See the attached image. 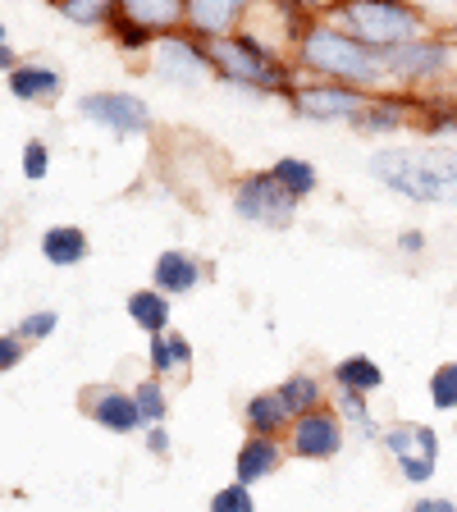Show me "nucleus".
Returning <instances> with one entry per match:
<instances>
[{
  "mask_svg": "<svg viewBox=\"0 0 457 512\" xmlns=\"http://www.w3.org/2000/svg\"><path fill=\"white\" fill-rule=\"evenodd\" d=\"M366 174L412 206H453L457 211V147L453 142L371 151Z\"/></svg>",
  "mask_w": 457,
  "mask_h": 512,
  "instance_id": "obj_1",
  "label": "nucleus"
},
{
  "mask_svg": "<svg viewBox=\"0 0 457 512\" xmlns=\"http://www.w3.org/2000/svg\"><path fill=\"white\" fill-rule=\"evenodd\" d=\"M293 69L298 78L316 83H348L357 92H389L384 83V55L375 46L348 37L330 19H307L298 46H293Z\"/></svg>",
  "mask_w": 457,
  "mask_h": 512,
  "instance_id": "obj_2",
  "label": "nucleus"
},
{
  "mask_svg": "<svg viewBox=\"0 0 457 512\" xmlns=\"http://www.w3.org/2000/svg\"><path fill=\"white\" fill-rule=\"evenodd\" d=\"M211 46V69L220 83L243 87L252 96H284L298 87V69L293 60L279 51H270L266 42H256L252 32H234L224 42H206Z\"/></svg>",
  "mask_w": 457,
  "mask_h": 512,
  "instance_id": "obj_3",
  "label": "nucleus"
},
{
  "mask_svg": "<svg viewBox=\"0 0 457 512\" xmlns=\"http://www.w3.org/2000/svg\"><path fill=\"white\" fill-rule=\"evenodd\" d=\"M320 19H330L334 28H343L348 37L375 46L380 55L403 42L426 37V23H421V14H416L407 0H339V5H334L330 14H320Z\"/></svg>",
  "mask_w": 457,
  "mask_h": 512,
  "instance_id": "obj_4",
  "label": "nucleus"
},
{
  "mask_svg": "<svg viewBox=\"0 0 457 512\" xmlns=\"http://www.w3.org/2000/svg\"><path fill=\"white\" fill-rule=\"evenodd\" d=\"M298 197L284 188L270 170H252L234 183V215L243 224H261V229H293L298 220Z\"/></svg>",
  "mask_w": 457,
  "mask_h": 512,
  "instance_id": "obj_5",
  "label": "nucleus"
},
{
  "mask_svg": "<svg viewBox=\"0 0 457 512\" xmlns=\"http://www.w3.org/2000/svg\"><path fill=\"white\" fill-rule=\"evenodd\" d=\"M380 448L394 458L398 476H403L407 485H430V480H435V471H439L435 426H426V421H394V426H384Z\"/></svg>",
  "mask_w": 457,
  "mask_h": 512,
  "instance_id": "obj_6",
  "label": "nucleus"
},
{
  "mask_svg": "<svg viewBox=\"0 0 457 512\" xmlns=\"http://www.w3.org/2000/svg\"><path fill=\"white\" fill-rule=\"evenodd\" d=\"M375 92H357L348 83H316V78H298V87L288 92V110L311 124H357Z\"/></svg>",
  "mask_w": 457,
  "mask_h": 512,
  "instance_id": "obj_7",
  "label": "nucleus"
},
{
  "mask_svg": "<svg viewBox=\"0 0 457 512\" xmlns=\"http://www.w3.org/2000/svg\"><path fill=\"white\" fill-rule=\"evenodd\" d=\"M78 115L87 124L106 128L110 138H147L156 133V115L138 92H83L78 96Z\"/></svg>",
  "mask_w": 457,
  "mask_h": 512,
  "instance_id": "obj_8",
  "label": "nucleus"
},
{
  "mask_svg": "<svg viewBox=\"0 0 457 512\" xmlns=\"http://www.w3.org/2000/svg\"><path fill=\"white\" fill-rule=\"evenodd\" d=\"M151 74L165 78V83H206V78H215L211 69V46L202 42V37H192V32H165V37H156V46H151L147 55Z\"/></svg>",
  "mask_w": 457,
  "mask_h": 512,
  "instance_id": "obj_9",
  "label": "nucleus"
},
{
  "mask_svg": "<svg viewBox=\"0 0 457 512\" xmlns=\"http://www.w3.org/2000/svg\"><path fill=\"white\" fill-rule=\"evenodd\" d=\"M288 458H302V462H330L339 458L348 448V426L334 407H316L307 416H293V426L284 435Z\"/></svg>",
  "mask_w": 457,
  "mask_h": 512,
  "instance_id": "obj_10",
  "label": "nucleus"
},
{
  "mask_svg": "<svg viewBox=\"0 0 457 512\" xmlns=\"http://www.w3.org/2000/svg\"><path fill=\"white\" fill-rule=\"evenodd\" d=\"M256 5L261 0H188L183 32L202 37V42H224V37H234V32L247 28Z\"/></svg>",
  "mask_w": 457,
  "mask_h": 512,
  "instance_id": "obj_11",
  "label": "nucleus"
},
{
  "mask_svg": "<svg viewBox=\"0 0 457 512\" xmlns=\"http://www.w3.org/2000/svg\"><path fill=\"white\" fill-rule=\"evenodd\" d=\"M83 416L96 421L110 435H138L142 430V412L133 389H119V384H87L83 389Z\"/></svg>",
  "mask_w": 457,
  "mask_h": 512,
  "instance_id": "obj_12",
  "label": "nucleus"
},
{
  "mask_svg": "<svg viewBox=\"0 0 457 512\" xmlns=\"http://www.w3.org/2000/svg\"><path fill=\"white\" fill-rule=\"evenodd\" d=\"M416 115H421V101H416V96H407V92H375L352 128H357L362 138H394V133H403Z\"/></svg>",
  "mask_w": 457,
  "mask_h": 512,
  "instance_id": "obj_13",
  "label": "nucleus"
},
{
  "mask_svg": "<svg viewBox=\"0 0 457 512\" xmlns=\"http://www.w3.org/2000/svg\"><path fill=\"white\" fill-rule=\"evenodd\" d=\"M202 279H206V261L197 252H183V247H165L151 261V288H160L165 298H188Z\"/></svg>",
  "mask_w": 457,
  "mask_h": 512,
  "instance_id": "obj_14",
  "label": "nucleus"
},
{
  "mask_svg": "<svg viewBox=\"0 0 457 512\" xmlns=\"http://www.w3.org/2000/svg\"><path fill=\"white\" fill-rule=\"evenodd\" d=\"M5 87H10V96L23 101V106H55L64 96V74L46 60H23L19 69L5 74Z\"/></svg>",
  "mask_w": 457,
  "mask_h": 512,
  "instance_id": "obj_15",
  "label": "nucleus"
},
{
  "mask_svg": "<svg viewBox=\"0 0 457 512\" xmlns=\"http://www.w3.org/2000/svg\"><path fill=\"white\" fill-rule=\"evenodd\" d=\"M284 458H288L284 439L247 435L234 453V480L238 485H261V480H270L279 467H284Z\"/></svg>",
  "mask_w": 457,
  "mask_h": 512,
  "instance_id": "obj_16",
  "label": "nucleus"
},
{
  "mask_svg": "<svg viewBox=\"0 0 457 512\" xmlns=\"http://www.w3.org/2000/svg\"><path fill=\"white\" fill-rule=\"evenodd\" d=\"M37 252H42L46 266L69 270V266H83L87 256H92V243H87L83 224H51V229H42V238H37Z\"/></svg>",
  "mask_w": 457,
  "mask_h": 512,
  "instance_id": "obj_17",
  "label": "nucleus"
},
{
  "mask_svg": "<svg viewBox=\"0 0 457 512\" xmlns=\"http://www.w3.org/2000/svg\"><path fill=\"white\" fill-rule=\"evenodd\" d=\"M147 362L156 380H188L192 371V343L183 339L179 330H165V334H151L147 339Z\"/></svg>",
  "mask_w": 457,
  "mask_h": 512,
  "instance_id": "obj_18",
  "label": "nucleus"
},
{
  "mask_svg": "<svg viewBox=\"0 0 457 512\" xmlns=\"http://www.w3.org/2000/svg\"><path fill=\"white\" fill-rule=\"evenodd\" d=\"M243 426L247 435H266V439H284L288 426H293V412L284 407V398L275 389H261L243 403Z\"/></svg>",
  "mask_w": 457,
  "mask_h": 512,
  "instance_id": "obj_19",
  "label": "nucleus"
},
{
  "mask_svg": "<svg viewBox=\"0 0 457 512\" xmlns=\"http://www.w3.org/2000/svg\"><path fill=\"white\" fill-rule=\"evenodd\" d=\"M124 311H128V320L138 325L142 334H165L170 330V320H174V298H165L160 288H133L124 298Z\"/></svg>",
  "mask_w": 457,
  "mask_h": 512,
  "instance_id": "obj_20",
  "label": "nucleus"
},
{
  "mask_svg": "<svg viewBox=\"0 0 457 512\" xmlns=\"http://www.w3.org/2000/svg\"><path fill=\"white\" fill-rule=\"evenodd\" d=\"M124 19L142 23V28H151L156 37H165V32H179L183 28V14H188V0H119V10Z\"/></svg>",
  "mask_w": 457,
  "mask_h": 512,
  "instance_id": "obj_21",
  "label": "nucleus"
},
{
  "mask_svg": "<svg viewBox=\"0 0 457 512\" xmlns=\"http://www.w3.org/2000/svg\"><path fill=\"white\" fill-rule=\"evenodd\" d=\"M330 384L371 398L384 389V366L375 362V357H366V352H348V357H339V362L330 366Z\"/></svg>",
  "mask_w": 457,
  "mask_h": 512,
  "instance_id": "obj_22",
  "label": "nucleus"
},
{
  "mask_svg": "<svg viewBox=\"0 0 457 512\" xmlns=\"http://www.w3.org/2000/svg\"><path fill=\"white\" fill-rule=\"evenodd\" d=\"M275 394L284 398V407L293 416H307V412H316V407H330V389H325V380L311 375V371L284 375V380L275 384Z\"/></svg>",
  "mask_w": 457,
  "mask_h": 512,
  "instance_id": "obj_23",
  "label": "nucleus"
},
{
  "mask_svg": "<svg viewBox=\"0 0 457 512\" xmlns=\"http://www.w3.org/2000/svg\"><path fill=\"white\" fill-rule=\"evenodd\" d=\"M330 407L343 416V426H352L357 435H366L371 444H380V435H384V426L371 416V398L366 394H352V389H334V398H330Z\"/></svg>",
  "mask_w": 457,
  "mask_h": 512,
  "instance_id": "obj_24",
  "label": "nucleus"
},
{
  "mask_svg": "<svg viewBox=\"0 0 457 512\" xmlns=\"http://www.w3.org/2000/svg\"><path fill=\"white\" fill-rule=\"evenodd\" d=\"M270 174H275V179L284 183V188L293 192L298 202H307L311 192L320 188V174H316V165H311V160H302V156H279L275 165H270Z\"/></svg>",
  "mask_w": 457,
  "mask_h": 512,
  "instance_id": "obj_25",
  "label": "nucleus"
},
{
  "mask_svg": "<svg viewBox=\"0 0 457 512\" xmlns=\"http://www.w3.org/2000/svg\"><path fill=\"white\" fill-rule=\"evenodd\" d=\"M416 124L426 128L430 138H439V142L457 138V96H430V101H421Z\"/></svg>",
  "mask_w": 457,
  "mask_h": 512,
  "instance_id": "obj_26",
  "label": "nucleus"
},
{
  "mask_svg": "<svg viewBox=\"0 0 457 512\" xmlns=\"http://www.w3.org/2000/svg\"><path fill=\"white\" fill-rule=\"evenodd\" d=\"M133 398H138V412H142V430L165 426V421H170V394H165V380H156V375L138 380Z\"/></svg>",
  "mask_w": 457,
  "mask_h": 512,
  "instance_id": "obj_27",
  "label": "nucleus"
},
{
  "mask_svg": "<svg viewBox=\"0 0 457 512\" xmlns=\"http://www.w3.org/2000/svg\"><path fill=\"white\" fill-rule=\"evenodd\" d=\"M106 32H110V42H115L119 55H151V46H156V32L133 23V19H124V14H115V19L106 23Z\"/></svg>",
  "mask_w": 457,
  "mask_h": 512,
  "instance_id": "obj_28",
  "label": "nucleus"
},
{
  "mask_svg": "<svg viewBox=\"0 0 457 512\" xmlns=\"http://www.w3.org/2000/svg\"><path fill=\"white\" fill-rule=\"evenodd\" d=\"M55 10H60V19L78 23V28H106L115 19L119 0H60Z\"/></svg>",
  "mask_w": 457,
  "mask_h": 512,
  "instance_id": "obj_29",
  "label": "nucleus"
},
{
  "mask_svg": "<svg viewBox=\"0 0 457 512\" xmlns=\"http://www.w3.org/2000/svg\"><path fill=\"white\" fill-rule=\"evenodd\" d=\"M426 394L439 412H457V362H439L426 380Z\"/></svg>",
  "mask_w": 457,
  "mask_h": 512,
  "instance_id": "obj_30",
  "label": "nucleus"
},
{
  "mask_svg": "<svg viewBox=\"0 0 457 512\" xmlns=\"http://www.w3.org/2000/svg\"><path fill=\"white\" fill-rule=\"evenodd\" d=\"M407 5L421 14L426 32H457V0H407Z\"/></svg>",
  "mask_w": 457,
  "mask_h": 512,
  "instance_id": "obj_31",
  "label": "nucleus"
},
{
  "mask_svg": "<svg viewBox=\"0 0 457 512\" xmlns=\"http://www.w3.org/2000/svg\"><path fill=\"white\" fill-rule=\"evenodd\" d=\"M19 174L28 183H42L46 174H51V147H46V138H28L19 151Z\"/></svg>",
  "mask_w": 457,
  "mask_h": 512,
  "instance_id": "obj_32",
  "label": "nucleus"
},
{
  "mask_svg": "<svg viewBox=\"0 0 457 512\" xmlns=\"http://www.w3.org/2000/svg\"><path fill=\"white\" fill-rule=\"evenodd\" d=\"M55 330H60V311H51V307L28 311V316L14 325V334H19L23 343H42V339H51Z\"/></svg>",
  "mask_w": 457,
  "mask_h": 512,
  "instance_id": "obj_33",
  "label": "nucleus"
},
{
  "mask_svg": "<svg viewBox=\"0 0 457 512\" xmlns=\"http://www.w3.org/2000/svg\"><path fill=\"white\" fill-rule=\"evenodd\" d=\"M206 512H256V499H252V485H220L206 503Z\"/></svg>",
  "mask_w": 457,
  "mask_h": 512,
  "instance_id": "obj_34",
  "label": "nucleus"
},
{
  "mask_svg": "<svg viewBox=\"0 0 457 512\" xmlns=\"http://www.w3.org/2000/svg\"><path fill=\"white\" fill-rule=\"evenodd\" d=\"M23 357H28V343H23L19 334H14V330H5V334H0V375L19 371V366H23Z\"/></svg>",
  "mask_w": 457,
  "mask_h": 512,
  "instance_id": "obj_35",
  "label": "nucleus"
},
{
  "mask_svg": "<svg viewBox=\"0 0 457 512\" xmlns=\"http://www.w3.org/2000/svg\"><path fill=\"white\" fill-rule=\"evenodd\" d=\"M142 439H147V453H151V458H160V462L170 458L174 439H170V430H165V426H147V430H142Z\"/></svg>",
  "mask_w": 457,
  "mask_h": 512,
  "instance_id": "obj_36",
  "label": "nucleus"
},
{
  "mask_svg": "<svg viewBox=\"0 0 457 512\" xmlns=\"http://www.w3.org/2000/svg\"><path fill=\"white\" fill-rule=\"evenodd\" d=\"M407 512H457V503L439 499V494H421V499H412V508Z\"/></svg>",
  "mask_w": 457,
  "mask_h": 512,
  "instance_id": "obj_37",
  "label": "nucleus"
},
{
  "mask_svg": "<svg viewBox=\"0 0 457 512\" xmlns=\"http://www.w3.org/2000/svg\"><path fill=\"white\" fill-rule=\"evenodd\" d=\"M284 5H293V10L307 14V19H320V14H330L339 0H284Z\"/></svg>",
  "mask_w": 457,
  "mask_h": 512,
  "instance_id": "obj_38",
  "label": "nucleus"
},
{
  "mask_svg": "<svg viewBox=\"0 0 457 512\" xmlns=\"http://www.w3.org/2000/svg\"><path fill=\"white\" fill-rule=\"evenodd\" d=\"M398 252H403V256H421V252H426V234H421V229H403V234H398Z\"/></svg>",
  "mask_w": 457,
  "mask_h": 512,
  "instance_id": "obj_39",
  "label": "nucleus"
},
{
  "mask_svg": "<svg viewBox=\"0 0 457 512\" xmlns=\"http://www.w3.org/2000/svg\"><path fill=\"white\" fill-rule=\"evenodd\" d=\"M19 55H14V46L10 42H5V46H0V78H5V74H10V69H19Z\"/></svg>",
  "mask_w": 457,
  "mask_h": 512,
  "instance_id": "obj_40",
  "label": "nucleus"
},
{
  "mask_svg": "<svg viewBox=\"0 0 457 512\" xmlns=\"http://www.w3.org/2000/svg\"><path fill=\"white\" fill-rule=\"evenodd\" d=\"M5 42H10V32H5V23H0V46H5Z\"/></svg>",
  "mask_w": 457,
  "mask_h": 512,
  "instance_id": "obj_41",
  "label": "nucleus"
},
{
  "mask_svg": "<svg viewBox=\"0 0 457 512\" xmlns=\"http://www.w3.org/2000/svg\"><path fill=\"white\" fill-rule=\"evenodd\" d=\"M51 5H60V0H51Z\"/></svg>",
  "mask_w": 457,
  "mask_h": 512,
  "instance_id": "obj_42",
  "label": "nucleus"
}]
</instances>
